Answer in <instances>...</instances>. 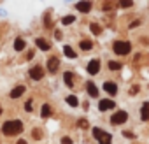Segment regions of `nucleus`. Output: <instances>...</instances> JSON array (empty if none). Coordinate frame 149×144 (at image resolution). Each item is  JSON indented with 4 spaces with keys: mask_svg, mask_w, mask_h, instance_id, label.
<instances>
[{
    "mask_svg": "<svg viewBox=\"0 0 149 144\" xmlns=\"http://www.w3.org/2000/svg\"><path fill=\"white\" fill-rule=\"evenodd\" d=\"M2 132H4L6 135L19 134V132H23V123H21L19 120H16V121H6L4 127H2Z\"/></svg>",
    "mask_w": 149,
    "mask_h": 144,
    "instance_id": "f257e3e1",
    "label": "nucleus"
},
{
    "mask_svg": "<svg viewBox=\"0 0 149 144\" xmlns=\"http://www.w3.org/2000/svg\"><path fill=\"white\" fill-rule=\"evenodd\" d=\"M132 49V44L128 41H118L114 42V53L116 55H128Z\"/></svg>",
    "mask_w": 149,
    "mask_h": 144,
    "instance_id": "f03ea898",
    "label": "nucleus"
},
{
    "mask_svg": "<svg viewBox=\"0 0 149 144\" xmlns=\"http://www.w3.org/2000/svg\"><path fill=\"white\" fill-rule=\"evenodd\" d=\"M93 135L100 141V144H111V134H107V132H104V130H100V128H93Z\"/></svg>",
    "mask_w": 149,
    "mask_h": 144,
    "instance_id": "7ed1b4c3",
    "label": "nucleus"
},
{
    "mask_svg": "<svg viewBox=\"0 0 149 144\" xmlns=\"http://www.w3.org/2000/svg\"><path fill=\"white\" fill-rule=\"evenodd\" d=\"M126 118H128V114H126V111H119V113H116L114 116H112V123L114 125H121V123H125L126 121Z\"/></svg>",
    "mask_w": 149,
    "mask_h": 144,
    "instance_id": "20e7f679",
    "label": "nucleus"
},
{
    "mask_svg": "<svg viewBox=\"0 0 149 144\" xmlns=\"http://www.w3.org/2000/svg\"><path fill=\"white\" fill-rule=\"evenodd\" d=\"M98 70H100V62L98 60H91L88 63V72L91 76H95V74H98Z\"/></svg>",
    "mask_w": 149,
    "mask_h": 144,
    "instance_id": "39448f33",
    "label": "nucleus"
},
{
    "mask_svg": "<svg viewBox=\"0 0 149 144\" xmlns=\"http://www.w3.org/2000/svg\"><path fill=\"white\" fill-rule=\"evenodd\" d=\"M42 74H44V70H42V67H33V69L30 70V78H32V79H35V81L42 79Z\"/></svg>",
    "mask_w": 149,
    "mask_h": 144,
    "instance_id": "423d86ee",
    "label": "nucleus"
},
{
    "mask_svg": "<svg viewBox=\"0 0 149 144\" xmlns=\"http://www.w3.org/2000/svg\"><path fill=\"white\" fill-rule=\"evenodd\" d=\"M112 107H114V100H109V99H104L98 104V109L100 111H107V109H112Z\"/></svg>",
    "mask_w": 149,
    "mask_h": 144,
    "instance_id": "0eeeda50",
    "label": "nucleus"
},
{
    "mask_svg": "<svg viewBox=\"0 0 149 144\" xmlns=\"http://www.w3.org/2000/svg\"><path fill=\"white\" fill-rule=\"evenodd\" d=\"M104 90H105L107 93H111V95H116V93H118V86H116L112 81H107V83H104Z\"/></svg>",
    "mask_w": 149,
    "mask_h": 144,
    "instance_id": "6e6552de",
    "label": "nucleus"
},
{
    "mask_svg": "<svg viewBox=\"0 0 149 144\" xmlns=\"http://www.w3.org/2000/svg\"><path fill=\"white\" fill-rule=\"evenodd\" d=\"M35 44H37V48L42 49V51H49V49H51V44H49L47 41H44V39H37Z\"/></svg>",
    "mask_w": 149,
    "mask_h": 144,
    "instance_id": "1a4fd4ad",
    "label": "nucleus"
},
{
    "mask_svg": "<svg viewBox=\"0 0 149 144\" xmlns=\"http://www.w3.org/2000/svg\"><path fill=\"white\" fill-rule=\"evenodd\" d=\"M86 90H88V93H90L91 97H98V88L95 86V83L88 81V83H86Z\"/></svg>",
    "mask_w": 149,
    "mask_h": 144,
    "instance_id": "9d476101",
    "label": "nucleus"
},
{
    "mask_svg": "<svg viewBox=\"0 0 149 144\" xmlns=\"http://www.w3.org/2000/svg\"><path fill=\"white\" fill-rule=\"evenodd\" d=\"M76 9L81 11V13H90V9H91V2H79V4L76 6Z\"/></svg>",
    "mask_w": 149,
    "mask_h": 144,
    "instance_id": "9b49d317",
    "label": "nucleus"
},
{
    "mask_svg": "<svg viewBox=\"0 0 149 144\" xmlns=\"http://www.w3.org/2000/svg\"><path fill=\"white\" fill-rule=\"evenodd\" d=\"M25 93V86H16L13 92H11V99H18Z\"/></svg>",
    "mask_w": 149,
    "mask_h": 144,
    "instance_id": "f8f14e48",
    "label": "nucleus"
},
{
    "mask_svg": "<svg viewBox=\"0 0 149 144\" xmlns=\"http://www.w3.org/2000/svg\"><path fill=\"white\" fill-rule=\"evenodd\" d=\"M58 65H60V62H58L56 58H51V60L47 62V70H51V72H56Z\"/></svg>",
    "mask_w": 149,
    "mask_h": 144,
    "instance_id": "ddd939ff",
    "label": "nucleus"
},
{
    "mask_svg": "<svg viewBox=\"0 0 149 144\" xmlns=\"http://www.w3.org/2000/svg\"><path fill=\"white\" fill-rule=\"evenodd\" d=\"M140 113H142V114H140V116H142V120H144V121H147V120H149V104H147V102H144V104H142V111H140Z\"/></svg>",
    "mask_w": 149,
    "mask_h": 144,
    "instance_id": "4468645a",
    "label": "nucleus"
},
{
    "mask_svg": "<svg viewBox=\"0 0 149 144\" xmlns=\"http://www.w3.org/2000/svg\"><path fill=\"white\" fill-rule=\"evenodd\" d=\"M79 46H81V49H83V51H90V49L93 48V42H91V41H88V39H84V41H81V44H79Z\"/></svg>",
    "mask_w": 149,
    "mask_h": 144,
    "instance_id": "2eb2a0df",
    "label": "nucleus"
},
{
    "mask_svg": "<svg viewBox=\"0 0 149 144\" xmlns=\"http://www.w3.org/2000/svg\"><path fill=\"white\" fill-rule=\"evenodd\" d=\"M67 104H68L70 107H77V104H79V102H77V97L68 95V97H67Z\"/></svg>",
    "mask_w": 149,
    "mask_h": 144,
    "instance_id": "dca6fc26",
    "label": "nucleus"
},
{
    "mask_svg": "<svg viewBox=\"0 0 149 144\" xmlns=\"http://www.w3.org/2000/svg\"><path fill=\"white\" fill-rule=\"evenodd\" d=\"M14 49L16 51H23L25 49V41L23 39H16L14 41Z\"/></svg>",
    "mask_w": 149,
    "mask_h": 144,
    "instance_id": "f3484780",
    "label": "nucleus"
},
{
    "mask_svg": "<svg viewBox=\"0 0 149 144\" xmlns=\"http://www.w3.org/2000/svg\"><path fill=\"white\" fill-rule=\"evenodd\" d=\"M63 53H65L68 58H76V56H77V55H76V51H74L70 46H65V48H63Z\"/></svg>",
    "mask_w": 149,
    "mask_h": 144,
    "instance_id": "a211bd4d",
    "label": "nucleus"
},
{
    "mask_svg": "<svg viewBox=\"0 0 149 144\" xmlns=\"http://www.w3.org/2000/svg\"><path fill=\"white\" fill-rule=\"evenodd\" d=\"M63 79H65V85H67V86H72V83H74V78H72V74L65 72V74H63Z\"/></svg>",
    "mask_w": 149,
    "mask_h": 144,
    "instance_id": "6ab92c4d",
    "label": "nucleus"
},
{
    "mask_svg": "<svg viewBox=\"0 0 149 144\" xmlns=\"http://www.w3.org/2000/svg\"><path fill=\"white\" fill-rule=\"evenodd\" d=\"M40 114H42L44 118H47V116L51 114V107H49L47 104H44V106H42V109H40Z\"/></svg>",
    "mask_w": 149,
    "mask_h": 144,
    "instance_id": "aec40b11",
    "label": "nucleus"
},
{
    "mask_svg": "<svg viewBox=\"0 0 149 144\" xmlns=\"http://www.w3.org/2000/svg\"><path fill=\"white\" fill-rule=\"evenodd\" d=\"M74 21H76V18H74V16H65V18L61 20V23H63V25H72Z\"/></svg>",
    "mask_w": 149,
    "mask_h": 144,
    "instance_id": "412c9836",
    "label": "nucleus"
},
{
    "mask_svg": "<svg viewBox=\"0 0 149 144\" xmlns=\"http://www.w3.org/2000/svg\"><path fill=\"white\" fill-rule=\"evenodd\" d=\"M90 28H91V32H93L95 35H98V34L102 32V28H100V25H97V23H91V27H90Z\"/></svg>",
    "mask_w": 149,
    "mask_h": 144,
    "instance_id": "4be33fe9",
    "label": "nucleus"
},
{
    "mask_svg": "<svg viewBox=\"0 0 149 144\" xmlns=\"http://www.w3.org/2000/svg\"><path fill=\"white\" fill-rule=\"evenodd\" d=\"M109 69H111V70H119V69H121V63L111 60V62H109Z\"/></svg>",
    "mask_w": 149,
    "mask_h": 144,
    "instance_id": "5701e85b",
    "label": "nucleus"
},
{
    "mask_svg": "<svg viewBox=\"0 0 149 144\" xmlns=\"http://www.w3.org/2000/svg\"><path fill=\"white\" fill-rule=\"evenodd\" d=\"M132 4H133L132 0H121V2H119L121 7H132Z\"/></svg>",
    "mask_w": 149,
    "mask_h": 144,
    "instance_id": "b1692460",
    "label": "nucleus"
},
{
    "mask_svg": "<svg viewBox=\"0 0 149 144\" xmlns=\"http://www.w3.org/2000/svg\"><path fill=\"white\" fill-rule=\"evenodd\" d=\"M77 125H79L81 128H88V121H86V120H79V123H77Z\"/></svg>",
    "mask_w": 149,
    "mask_h": 144,
    "instance_id": "393cba45",
    "label": "nucleus"
},
{
    "mask_svg": "<svg viewBox=\"0 0 149 144\" xmlns=\"http://www.w3.org/2000/svg\"><path fill=\"white\" fill-rule=\"evenodd\" d=\"M44 21H46V25L51 28V18H49V14H46V16H44Z\"/></svg>",
    "mask_w": 149,
    "mask_h": 144,
    "instance_id": "a878e982",
    "label": "nucleus"
},
{
    "mask_svg": "<svg viewBox=\"0 0 149 144\" xmlns=\"http://www.w3.org/2000/svg\"><path fill=\"white\" fill-rule=\"evenodd\" d=\"M61 144H72V139L70 137H63L61 139Z\"/></svg>",
    "mask_w": 149,
    "mask_h": 144,
    "instance_id": "bb28decb",
    "label": "nucleus"
},
{
    "mask_svg": "<svg viewBox=\"0 0 149 144\" xmlns=\"http://www.w3.org/2000/svg\"><path fill=\"white\" fill-rule=\"evenodd\" d=\"M25 109H26V111H32V102H26V104H25Z\"/></svg>",
    "mask_w": 149,
    "mask_h": 144,
    "instance_id": "cd10ccee",
    "label": "nucleus"
},
{
    "mask_svg": "<svg viewBox=\"0 0 149 144\" xmlns=\"http://www.w3.org/2000/svg\"><path fill=\"white\" fill-rule=\"evenodd\" d=\"M33 137L39 139V137H40V132H39V130H33Z\"/></svg>",
    "mask_w": 149,
    "mask_h": 144,
    "instance_id": "c85d7f7f",
    "label": "nucleus"
},
{
    "mask_svg": "<svg viewBox=\"0 0 149 144\" xmlns=\"http://www.w3.org/2000/svg\"><path fill=\"white\" fill-rule=\"evenodd\" d=\"M139 23H140V21H133V23H130V28H135V27H137Z\"/></svg>",
    "mask_w": 149,
    "mask_h": 144,
    "instance_id": "c756f323",
    "label": "nucleus"
},
{
    "mask_svg": "<svg viewBox=\"0 0 149 144\" xmlns=\"http://www.w3.org/2000/svg\"><path fill=\"white\" fill-rule=\"evenodd\" d=\"M123 135H125V137H133V134H132V132H123Z\"/></svg>",
    "mask_w": 149,
    "mask_h": 144,
    "instance_id": "7c9ffc66",
    "label": "nucleus"
},
{
    "mask_svg": "<svg viewBox=\"0 0 149 144\" xmlns=\"http://www.w3.org/2000/svg\"><path fill=\"white\" fill-rule=\"evenodd\" d=\"M18 144H26V141H25V139H19V141H18Z\"/></svg>",
    "mask_w": 149,
    "mask_h": 144,
    "instance_id": "2f4dec72",
    "label": "nucleus"
},
{
    "mask_svg": "<svg viewBox=\"0 0 149 144\" xmlns=\"http://www.w3.org/2000/svg\"><path fill=\"white\" fill-rule=\"evenodd\" d=\"M0 114H2V107H0Z\"/></svg>",
    "mask_w": 149,
    "mask_h": 144,
    "instance_id": "473e14b6",
    "label": "nucleus"
}]
</instances>
